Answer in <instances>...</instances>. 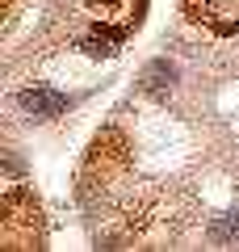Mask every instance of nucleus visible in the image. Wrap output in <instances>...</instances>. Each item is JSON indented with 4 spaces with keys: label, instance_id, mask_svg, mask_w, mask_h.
<instances>
[{
    "label": "nucleus",
    "instance_id": "1",
    "mask_svg": "<svg viewBox=\"0 0 239 252\" xmlns=\"http://www.w3.org/2000/svg\"><path fill=\"white\" fill-rule=\"evenodd\" d=\"M193 13H202L210 30H218V34H231L239 26V0H197Z\"/></svg>",
    "mask_w": 239,
    "mask_h": 252
},
{
    "label": "nucleus",
    "instance_id": "2",
    "mask_svg": "<svg viewBox=\"0 0 239 252\" xmlns=\"http://www.w3.org/2000/svg\"><path fill=\"white\" fill-rule=\"evenodd\" d=\"M17 101H21V109H26V114H34V118H55V114H63V109H67V97H63V93H55V89H26Z\"/></svg>",
    "mask_w": 239,
    "mask_h": 252
},
{
    "label": "nucleus",
    "instance_id": "3",
    "mask_svg": "<svg viewBox=\"0 0 239 252\" xmlns=\"http://www.w3.org/2000/svg\"><path fill=\"white\" fill-rule=\"evenodd\" d=\"M231 235H239V219H218V227H214V240H231Z\"/></svg>",
    "mask_w": 239,
    "mask_h": 252
},
{
    "label": "nucleus",
    "instance_id": "4",
    "mask_svg": "<svg viewBox=\"0 0 239 252\" xmlns=\"http://www.w3.org/2000/svg\"><path fill=\"white\" fill-rule=\"evenodd\" d=\"M84 51H89V55H109V51H114V42H109V38H89Z\"/></svg>",
    "mask_w": 239,
    "mask_h": 252
}]
</instances>
